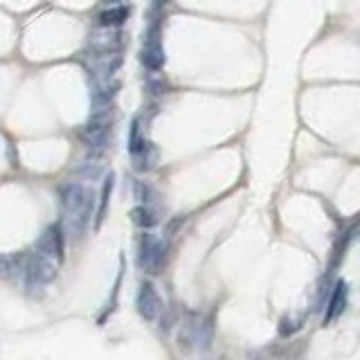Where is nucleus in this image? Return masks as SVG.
<instances>
[{
	"label": "nucleus",
	"instance_id": "9b49d317",
	"mask_svg": "<svg viewBox=\"0 0 360 360\" xmlns=\"http://www.w3.org/2000/svg\"><path fill=\"white\" fill-rule=\"evenodd\" d=\"M147 144H149V142L142 137V133H140V119L133 117V122H131V133H128V153H131V158H135L137 153L144 151Z\"/></svg>",
	"mask_w": 360,
	"mask_h": 360
},
{
	"label": "nucleus",
	"instance_id": "4468645a",
	"mask_svg": "<svg viewBox=\"0 0 360 360\" xmlns=\"http://www.w3.org/2000/svg\"><path fill=\"white\" fill-rule=\"evenodd\" d=\"M14 273V262H9L7 257H0V279H7Z\"/></svg>",
	"mask_w": 360,
	"mask_h": 360
},
{
	"label": "nucleus",
	"instance_id": "1a4fd4ad",
	"mask_svg": "<svg viewBox=\"0 0 360 360\" xmlns=\"http://www.w3.org/2000/svg\"><path fill=\"white\" fill-rule=\"evenodd\" d=\"M113 185H115V176L108 174L106 180H104V187H102V201H99V207H97V227L102 225V221L106 218V212H108V205H111V196H113Z\"/></svg>",
	"mask_w": 360,
	"mask_h": 360
},
{
	"label": "nucleus",
	"instance_id": "f03ea898",
	"mask_svg": "<svg viewBox=\"0 0 360 360\" xmlns=\"http://www.w3.org/2000/svg\"><path fill=\"white\" fill-rule=\"evenodd\" d=\"M111 131H113V111L108 106H102L97 108V113L84 126L82 140L90 149H106L108 142H111Z\"/></svg>",
	"mask_w": 360,
	"mask_h": 360
},
{
	"label": "nucleus",
	"instance_id": "20e7f679",
	"mask_svg": "<svg viewBox=\"0 0 360 360\" xmlns=\"http://www.w3.org/2000/svg\"><path fill=\"white\" fill-rule=\"evenodd\" d=\"M63 227L54 223L50 225L45 232L41 234V239H38L36 243V253H41L45 257H54L59 264L66 259V241H63Z\"/></svg>",
	"mask_w": 360,
	"mask_h": 360
},
{
	"label": "nucleus",
	"instance_id": "f257e3e1",
	"mask_svg": "<svg viewBox=\"0 0 360 360\" xmlns=\"http://www.w3.org/2000/svg\"><path fill=\"white\" fill-rule=\"evenodd\" d=\"M59 196H61V207L68 218V225L79 234L90 218V214H93L95 192L90 187H84L79 183H66V185H61V189H59Z\"/></svg>",
	"mask_w": 360,
	"mask_h": 360
},
{
	"label": "nucleus",
	"instance_id": "2eb2a0df",
	"mask_svg": "<svg viewBox=\"0 0 360 360\" xmlns=\"http://www.w3.org/2000/svg\"><path fill=\"white\" fill-rule=\"evenodd\" d=\"M111 3H117V0H111Z\"/></svg>",
	"mask_w": 360,
	"mask_h": 360
},
{
	"label": "nucleus",
	"instance_id": "7ed1b4c3",
	"mask_svg": "<svg viewBox=\"0 0 360 360\" xmlns=\"http://www.w3.org/2000/svg\"><path fill=\"white\" fill-rule=\"evenodd\" d=\"M25 270H27V288L43 286V284L52 282V279L57 277V266L50 264V257H45L41 253L29 255Z\"/></svg>",
	"mask_w": 360,
	"mask_h": 360
},
{
	"label": "nucleus",
	"instance_id": "6e6552de",
	"mask_svg": "<svg viewBox=\"0 0 360 360\" xmlns=\"http://www.w3.org/2000/svg\"><path fill=\"white\" fill-rule=\"evenodd\" d=\"M167 243L165 241H153V248H151V255H149V262H147V268L149 273L153 275H160L167 266Z\"/></svg>",
	"mask_w": 360,
	"mask_h": 360
},
{
	"label": "nucleus",
	"instance_id": "423d86ee",
	"mask_svg": "<svg viewBox=\"0 0 360 360\" xmlns=\"http://www.w3.org/2000/svg\"><path fill=\"white\" fill-rule=\"evenodd\" d=\"M140 59H142V66L151 73H158L160 68L165 66V54H163V45H160L158 38H149L147 45L140 52Z\"/></svg>",
	"mask_w": 360,
	"mask_h": 360
},
{
	"label": "nucleus",
	"instance_id": "f8f14e48",
	"mask_svg": "<svg viewBox=\"0 0 360 360\" xmlns=\"http://www.w3.org/2000/svg\"><path fill=\"white\" fill-rule=\"evenodd\" d=\"M131 218H133V223L137 227H144V230L153 227L158 223V216L151 212V209H147V207H135L133 212H131Z\"/></svg>",
	"mask_w": 360,
	"mask_h": 360
},
{
	"label": "nucleus",
	"instance_id": "9d476101",
	"mask_svg": "<svg viewBox=\"0 0 360 360\" xmlns=\"http://www.w3.org/2000/svg\"><path fill=\"white\" fill-rule=\"evenodd\" d=\"M345 295H347V286H345V282H338V284H336V291H333V295H331V299H329L327 322H331V320L345 308Z\"/></svg>",
	"mask_w": 360,
	"mask_h": 360
},
{
	"label": "nucleus",
	"instance_id": "0eeeda50",
	"mask_svg": "<svg viewBox=\"0 0 360 360\" xmlns=\"http://www.w3.org/2000/svg\"><path fill=\"white\" fill-rule=\"evenodd\" d=\"M131 16V9L126 5H119V7H111V9H104V12L97 14V23L102 27H119L128 21Z\"/></svg>",
	"mask_w": 360,
	"mask_h": 360
},
{
	"label": "nucleus",
	"instance_id": "ddd939ff",
	"mask_svg": "<svg viewBox=\"0 0 360 360\" xmlns=\"http://www.w3.org/2000/svg\"><path fill=\"white\" fill-rule=\"evenodd\" d=\"M153 241H156V239H151V234H142V239H140V266H142V268H147Z\"/></svg>",
	"mask_w": 360,
	"mask_h": 360
},
{
	"label": "nucleus",
	"instance_id": "39448f33",
	"mask_svg": "<svg viewBox=\"0 0 360 360\" xmlns=\"http://www.w3.org/2000/svg\"><path fill=\"white\" fill-rule=\"evenodd\" d=\"M135 306H137V313L142 315V320H147V322H156L160 313H163V299H160L156 288L149 282H142V286H140Z\"/></svg>",
	"mask_w": 360,
	"mask_h": 360
}]
</instances>
